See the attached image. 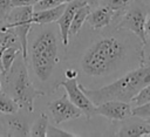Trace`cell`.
Returning <instances> with one entry per match:
<instances>
[{"label":"cell","mask_w":150,"mask_h":137,"mask_svg":"<svg viewBox=\"0 0 150 137\" xmlns=\"http://www.w3.org/2000/svg\"><path fill=\"white\" fill-rule=\"evenodd\" d=\"M67 4H61L50 8L41 9V11H34L33 12V23L36 25H47L50 22H56L57 19L61 16L66 8Z\"/></svg>","instance_id":"13"},{"label":"cell","mask_w":150,"mask_h":137,"mask_svg":"<svg viewBox=\"0 0 150 137\" xmlns=\"http://www.w3.org/2000/svg\"><path fill=\"white\" fill-rule=\"evenodd\" d=\"M149 101H150V84L144 87L142 90H139L131 100V103H134L135 105H139V104L146 103Z\"/></svg>","instance_id":"21"},{"label":"cell","mask_w":150,"mask_h":137,"mask_svg":"<svg viewBox=\"0 0 150 137\" xmlns=\"http://www.w3.org/2000/svg\"><path fill=\"white\" fill-rule=\"evenodd\" d=\"M149 60H150V56H149Z\"/></svg>","instance_id":"33"},{"label":"cell","mask_w":150,"mask_h":137,"mask_svg":"<svg viewBox=\"0 0 150 137\" xmlns=\"http://www.w3.org/2000/svg\"><path fill=\"white\" fill-rule=\"evenodd\" d=\"M139 1H141L142 4H144V5H145V4H150V0H139Z\"/></svg>","instance_id":"30"},{"label":"cell","mask_w":150,"mask_h":137,"mask_svg":"<svg viewBox=\"0 0 150 137\" xmlns=\"http://www.w3.org/2000/svg\"><path fill=\"white\" fill-rule=\"evenodd\" d=\"M6 124L9 129L8 135H16V136H29V129L26 122H23L19 117L7 116L6 117Z\"/></svg>","instance_id":"15"},{"label":"cell","mask_w":150,"mask_h":137,"mask_svg":"<svg viewBox=\"0 0 150 137\" xmlns=\"http://www.w3.org/2000/svg\"><path fill=\"white\" fill-rule=\"evenodd\" d=\"M48 108L52 114V118L56 124L70 119H76L83 115L82 110L69 101L67 94H63L60 98L52 101L48 104Z\"/></svg>","instance_id":"8"},{"label":"cell","mask_w":150,"mask_h":137,"mask_svg":"<svg viewBox=\"0 0 150 137\" xmlns=\"http://www.w3.org/2000/svg\"><path fill=\"white\" fill-rule=\"evenodd\" d=\"M4 75L7 94L19 103L20 108L26 109L28 112H32L34 110L35 98L43 96L45 94L43 91L36 89L30 81L22 55L20 59L14 60L11 69Z\"/></svg>","instance_id":"3"},{"label":"cell","mask_w":150,"mask_h":137,"mask_svg":"<svg viewBox=\"0 0 150 137\" xmlns=\"http://www.w3.org/2000/svg\"><path fill=\"white\" fill-rule=\"evenodd\" d=\"M150 84V64H139L135 70H131L117 78L116 81L101 87L98 89H88L81 84L84 94L97 105L105 101L118 100L124 102H131L134 96L144 87Z\"/></svg>","instance_id":"2"},{"label":"cell","mask_w":150,"mask_h":137,"mask_svg":"<svg viewBox=\"0 0 150 137\" xmlns=\"http://www.w3.org/2000/svg\"><path fill=\"white\" fill-rule=\"evenodd\" d=\"M145 34L146 36L150 37V13L146 15V20H145Z\"/></svg>","instance_id":"28"},{"label":"cell","mask_w":150,"mask_h":137,"mask_svg":"<svg viewBox=\"0 0 150 137\" xmlns=\"http://www.w3.org/2000/svg\"><path fill=\"white\" fill-rule=\"evenodd\" d=\"M132 116L139 117L142 119H150V101L132 108Z\"/></svg>","instance_id":"20"},{"label":"cell","mask_w":150,"mask_h":137,"mask_svg":"<svg viewBox=\"0 0 150 137\" xmlns=\"http://www.w3.org/2000/svg\"><path fill=\"white\" fill-rule=\"evenodd\" d=\"M143 5L139 0H135L129 9L116 21V29H125L132 32L141 41V52H139V64H143L144 59V47L146 44V34H145V20L146 12L143 8Z\"/></svg>","instance_id":"5"},{"label":"cell","mask_w":150,"mask_h":137,"mask_svg":"<svg viewBox=\"0 0 150 137\" xmlns=\"http://www.w3.org/2000/svg\"><path fill=\"white\" fill-rule=\"evenodd\" d=\"M6 22V16L0 12V25H2V23H5Z\"/></svg>","instance_id":"29"},{"label":"cell","mask_w":150,"mask_h":137,"mask_svg":"<svg viewBox=\"0 0 150 137\" xmlns=\"http://www.w3.org/2000/svg\"><path fill=\"white\" fill-rule=\"evenodd\" d=\"M95 115H101L110 121H125L132 116V107L130 102L110 100L97 104Z\"/></svg>","instance_id":"9"},{"label":"cell","mask_w":150,"mask_h":137,"mask_svg":"<svg viewBox=\"0 0 150 137\" xmlns=\"http://www.w3.org/2000/svg\"><path fill=\"white\" fill-rule=\"evenodd\" d=\"M40 0H11L12 7H26V6H34Z\"/></svg>","instance_id":"24"},{"label":"cell","mask_w":150,"mask_h":137,"mask_svg":"<svg viewBox=\"0 0 150 137\" xmlns=\"http://www.w3.org/2000/svg\"><path fill=\"white\" fill-rule=\"evenodd\" d=\"M114 19H115V13L108 6L102 4L101 6L90 11V13L87 18V21L93 29L98 30V29H103L107 26H109L110 23H112Z\"/></svg>","instance_id":"11"},{"label":"cell","mask_w":150,"mask_h":137,"mask_svg":"<svg viewBox=\"0 0 150 137\" xmlns=\"http://www.w3.org/2000/svg\"><path fill=\"white\" fill-rule=\"evenodd\" d=\"M59 60L57 40L54 32L50 29L40 32L30 46L32 67L39 80L47 81L52 76Z\"/></svg>","instance_id":"4"},{"label":"cell","mask_w":150,"mask_h":137,"mask_svg":"<svg viewBox=\"0 0 150 137\" xmlns=\"http://www.w3.org/2000/svg\"><path fill=\"white\" fill-rule=\"evenodd\" d=\"M59 87H62L69 98V101L75 104L79 109L82 110L83 115L87 119L95 116V108L96 105L91 102V100L84 94V91L81 88V83L77 82L76 78H66L64 81L60 82L55 85V89Z\"/></svg>","instance_id":"7"},{"label":"cell","mask_w":150,"mask_h":137,"mask_svg":"<svg viewBox=\"0 0 150 137\" xmlns=\"http://www.w3.org/2000/svg\"><path fill=\"white\" fill-rule=\"evenodd\" d=\"M1 89H2V84H1V82H0V91H1Z\"/></svg>","instance_id":"31"},{"label":"cell","mask_w":150,"mask_h":137,"mask_svg":"<svg viewBox=\"0 0 150 137\" xmlns=\"http://www.w3.org/2000/svg\"><path fill=\"white\" fill-rule=\"evenodd\" d=\"M135 0H103V5L108 6L114 13H115V19L114 23L129 9V7L132 5Z\"/></svg>","instance_id":"16"},{"label":"cell","mask_w":150,"mask_h":137,"mask_svg":"<svg viewBox=\"0 0 150 137\" xmlns=\"http://www.w3.org/2000/svg\"><path fill=\"white\" fill-rule=\"evenodd\" d=\"M33 7H12L5 25L15 30L21 46V55L26 61L28 57V34L33 25Z\"/></svg>","instance_id":"6"},{"label":"cell","mask_w":150,"mask_h":137,"mask_svg":"<svg viewBox=\"0 0 150 137\" xmlns=\"http://www.w3.org/2000/svg\"><path fill=\"white\" fill-rule=\"evenodd\" d=\"M83 2H86L87 5H89L91 8L93 7H97L98 5H101L103 2V0H82Z\"/></svg>","instance_id":"27"},{"label":"cell","mask_w":150,"mask_h":137,"mask_svg":"<svg viewBox=\"0 0 150 137\" xmlns=\"http://www.w3.org/2000/svg\"><path fill=\"white\" fill-rule=\"evenodd\" d=\"M71 0H40L39 2H36L33 6L34 11H41V9H46V8H50L61 4H68Z\"/></svg>","instance_id":"22"},{"label":"cell","mask_w":150,"mask_h":137,"mask_svg":"<svg viewBox=\"0 0 150 137\" xmlns=\"http://www.w3.org/2000/svg\"><path fill=\"white\" fill-rule=\"evenodd\" d=\"M136 117V116H134ZM130 119V117H129ZM117 136H148L150 137V123L145 119L136 117V119H130L128 123L123 124L116 133Z\"/></svg>","instance_id":"12"},{"label":"cell","mask_w":150,"mask_h":137,"mask_svg":"<svg viewBox=\"0 0 150 137\" xmlns=\"http://www.w3.org/2000/svg\"><path fill=\"white\" fill-rule=\"evenodd\" d=\"M82 4H86V2H83L82 0H71L70 2H68L66 5L63 13L56 21V23L59 26V30H60L61 42L63 46H68V43H69V27H70V23H71L75 12Z\"/></svg>","instance_id":"10"},{"label":"cell","mask_w":150,"mask_h":137,"mask_svg":"<svg viewBox=\"0 0 150 137\" xmlns=\"http://www.w3.org/2000/svg\"><path fill=\"white\" fill-rule=\"evenodd\" d=\"M90 11H91V7L89 5H87V4H82L77 8V11L75 12V14L73 16L70 27H69V37L79 34V32L81 30L83 23L87 21V18H88Z\"/></svg>","instance_id":"14"},{"label":"cell","mask_w":150,"mask_h":137,"mask_svg":"<svg viewBox=\"0 0 150 137\" xmlns=\"http://www.w3.org/2000/svg\"><path fill=\"white\" fill-rule=\"evenodd\" d=\"M125 55L127 48L122 40L116 36H104L96 40L84 52L81 68L88 76H105L120 67Z\"/></svg>","instance_id":"1"},{"label":"cell","mask_w":150,"mask_h":137,"mask_svg":"<svg viewBox=\"0 0 150 137\" xmlns=\"http://www.w3.org/2000/svg\"><path fill=\"white\" fill-rule=\"evenodd\" d=\"M47 128H48V117L46 114H41L33 124L32 129L29 130V136L47 137Z\"/></svg>","instance_id":"19"},{"label":"cell","mask_w":150,"mask_h":137,"mask_svg":"<svg viewBox=\"0 0 150 137\" xmlns=\"http://www.w3.org/2000/svg\"><path fill=\"white\" fill-rule=\"evenodd\" d=\"M1 75H2V74H1V71H0V76H1Z\"/></svg>","instance_id":"32"},{"label":"cell","mask_w":150,"mask_h":137,"mask_svg":"<svg viewBox=\"0 0 150 137\" xmlns=\"http://www.w3.org/2000/svg\"><path fill=\"white\" fill-rule=\"evenodd\" d=\"M20 109L19 103L7 93H0V112L5 115H14Z\"/></svg>","instance_id":"18"},{"label":"cell","mask_w":150,"mask_h":137,"mask_svg":"<svg viewBox=\"0 0 150 137\" xmlns=\"http://www.w3.org/2000/svg\"><path fill=\"white\" fill-rule=\"evenodd\" d=\"M11 9H12L11 0H0V12L6 16V20H7V16Z\"/></svg>","instance_id":"25"},{"label":"cell","mask_w":150,"mask_h":137,"mask_svg":"<svg viewBox=\"0 0 150 137\" xmlns=\"http://www.w3.org/2000/svg\"><path fill=\"white\" fill-rule=\"evenodd\" d=\"M47 136H53V137H57V136H77L73 132H69V131H64V130H61L56 126H52L48 124V128H47Z\"/></svg>","instance_id":"23"},{"label":"cell","mask_w":150,"mask_h":137,"mask_svg":"<svg viewBox=\"0 0 150 137\" xmlns=\"http://www.w3.org/2000/svg\"><path fill=\"white\" fill-rule=\"evenodd\" d=\"M77 75H79V73H77V70H75V69H67V70L64 71L66 78H76Z\"/></svg>","instance_id":"26"},{"label":"cell","mask_w":150,"mask_h":137,"mask_svg":"<svg viewBox=\"0 0 150 137\" xmlns=\"http://www.w3.org/2000/svg\"><path fill=\"white\" fill-rule=\"evenodd\" d=\"M20 53H21V47H20V46H11V47L4 49L2 55H1L2 75H4L5 73H7V71L11 69V67H12L14 60L16 59V56H18Z\"/></svg>","instance_id":"17"}]
</instances>
